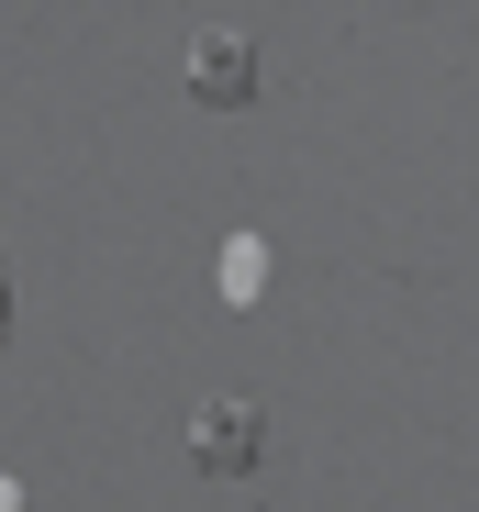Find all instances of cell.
<instances>
[{
    "mask_svg": "<svg viewBox=\"0 0 479 512\" xmlns=\"http://www.w3.org/2000/svg\"><path fill=\"white\" fill-rule=\"evenodd\" d=\"M0 512H23V490H12V479H0Z\"/></svg>",
    "mask_w": 479,
    "mask_h": 512,
    "instance_id": "obj_5",
    "label": "cell"
},
{
    "mask_svg": "<svg viewBox=\"0 0 479 512\" xmlns=\"http://www.w3.org/2000/svg\"><path fill=\"white\" fill-rule=\"evenodd\" d=\"M212 279H223V301H234V312L268 301V234H223V268H212Z\"/></svg>",
    "mask_w": 479,
    "mask_h": 512,
    "instance_id": "obj_3",
    "label": "cell"
},
{
    "mask_svg": "<svg viewBox=\"0 0 479 512\" xmlns=\"http://www.w3.org/2000/svg\"><path fill=\"white\" fill-rule=\"evenodd\" d=\"M0 357H12V268H0Z\"/></svg>",
    "mask_w": 479,
    "mask_h": 512,
    "instance_id": "obj_4",
    "label": "cell"
},
{
    "mask_svg": "<svg viewBox=\"0 0 479 512\" xmlns=\"http://www.w3.org/2000/svg\"><path fill=\"white\" fill-rule=\"evenodd\" d=\"M190 101H212V112H246L257 101V45L234 34V23H212L190 45Z\"/></svg>",
    "mask_w": 479,
    "mask_h": 512,
    "instance_id": "obj_2",
    "label": "cell"
},
{
    "mask_svg": "<svg viewBox=\"0 0 479 512\" xmlns=\"http://www.w3.org/2000/svg\"><path fill=\"white\" fill-rule=\"evenodd\" d=\"M190 468L257 479V468H268V412H257V401H201V412H190Z\"/></svg>",
    "mask_w": 479,
    "mask_h": 512,
    "instance_id": "obj_1",
    "label": "cell"
}]
</instances>
